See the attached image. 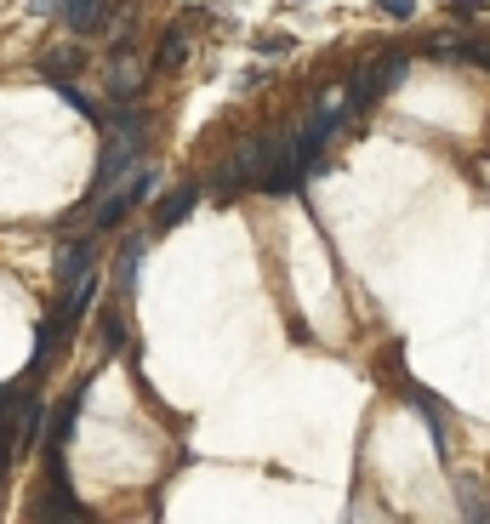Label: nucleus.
Instances as JSON below:
<instances>
[{
    "instance_id": "423d86ee",
    "label": "nucleus",
    "mask_w": 490,
    "mask_h": 524,
    "mask_svg": "<svg viewBox=\"0 0 490 524\" xmlns=\"http://www.w3.org/2000/svg\"><path fill=\"white\" fill-rule=\"evenodd\" d=\"M382 91H393V86H388V69H382V57H376L371 69H359L354 91H348V109H371V103L382 97Z\"/></svg>"
},
{
    "instance_id": "dca6fc26",
    "label": "nucleus",
    "mask_w": 490,
    "mask_h": 524,
    "mask_svg": "<svg viewBox=\"0 0 490 524\" xmlns=\"http://www.w3.org/2000/svg\"><path fill=\"white\" fill-rule=\"evenodd\" d=\"M485 6H490V0H451V12H456V18H479Z\"/></svg>"
},
{
    "instance_id": "0eeeda50",
    "label": "nucleus",
    "mask_w": 490,
    "mask_h": 524,
    "mask_svg": "<svg viewBox=\"0 0 490 524\" xmlns=\"http://www.w3.org/2000/svg\"><path fill=\"white\" fill-rule=\"evenodd\" d=\"M137 262H143V240H126V245H120V262H114V291H120V297H131V291H137Z\"/></svg>"
},
{
    "instance_id": "f03ea898",
    "label": "nucleus",
    "mask_w": 490,
    "mask_h": 524,
    "mask_svg": "<svg viewBox=\"0 0 490 524\" xmlns=\"http://www.w3.org/2000/svg\"><path fill=\"white\" fill-rule=\"evenodd\" d=\"M354 114V109H314V120L302 126V137H297V148H302V160L308 165H319V154H325V143L336 131H342V120Z\"/></svg>"
},
{
    "instance_id": "ddd939ff",
    "label": "nucleus",
    "mask_w": 490,
    "mask_h": 524,
    "mask_svg": "<svg viewBox=\"0 0 490 524\" xmlns=\"http://www.w3.org/2000/svg\"><path fill=\"white\" fill-rule=\"evenodd\" d=\"M57 91H63V103H69V109H80L86 120H97V114H103V109H97V103H91V97H86V91H80V86H69V80H63V86H57Z\"/></svg>"
},
{
    "instance_id": "6e6552de",
    "label": "nucleus",
    "mask_w": 490,
    "mask_h": 524,
    "mask_svg": "<svg viewBox=\"0 0 490 524\" xmlns=\"http://www.w3.org/2000/svg\"><path fill=\"white\" fill-rule=\"evenodd\" d=\"M63 23L74 35H91V29L103 23V0H63Z\"/></svg>"
},
{
    "instance_id": "7ed1b4c3",
    "label": "nucleus",
    "mask_w": 490,
    "mask_h": 524,
    "mask_svg": "<svg viewBox=\"0 0 490 524\" xmlns=\"http://www.w3.org/2000/svg\"><path fill=\"white\" fill-rule=\"evenodd\" d=\"M91 257H97V245H91V240H69L63 245V257H57V285H86L91 280V274H97V268H91Z\"/></svg>"
},
{
    "instance_id": "f257e3e1",
    "label": "nucleus",
    "mask_w": 490,
    "mask_h": 524,
    "mask_svg": "<svg viewBox=\"0 0 490 524\" xmlns=\"http://www.w3.org/2000/svg\"><path fill=\"white\" fill-rule=\"evenodd\" d=\"M148 189H155V172H148V165H131V177H126V182H114V194H97V211H91V228H97V234H109V228H120V223H126L131 211L148 199Z\"/></svg>"
},
{
    "instance_id": "39448f33",
    "label": "nucleus",
    "mask_w": 490,
    "mask_h": 524,
    "mask_svg": "<svg viewBox=\"0 0 490 524\" xmlns=\"http://www.w3.org/2000/svg\"><path fill=\"white\" fill-rule=\"evenodd\" d=\"M189 63V23H172L160 35V52H155V69L160 74H172V69H182Z\"/></svg>"
},
{
    "instance_id": "20e7f679",
    "label": "nucleus",
    "mask_w": 490,
    "mask_h": 524,
    "mask_svg": "<svg viewBox=\"0 0 490 524\" xmlns=\"http://www.w3.org/2000/svg\"><path fill=\"white\" fill-rule=\"evenodd\" d=\"M200 206V182H189V189H177V194H165V206L155 211V234H165V228H177L189 211Z\"/></svg>"
},
{
    "instance_id": "4468645a",
    "label": "nucleus",
    "mask_w": 490,
    "mask_h": 524,
    "mask_svg": "<svg viewBox=\"0 0 490 524\" xmlns=\"http://www.w3.org/2000/svg\"><path fill=\"white\" fill-rule=\"evenodd\" d=\"M382 12H388L393 23H410L417 18V0H382Z\"/></svg>"
},
{
    "instance_id": "2eb2a0df",
    "label": "nucleus",
    "mask_w": 490,
    "mask_h": 524,
    "mask_svg": "<svg viewBox=\"0 0 490 524\" xmlns=\"http://www.w3.org/2000/svg\"><path fill=\"white\" fill-rule=\"evenodd\" d=\"M291 46H297V40H285V35H263V46H257V52H263V57H280V52H291Z\"/></svg>"
},
{
    "instance_id": "9d476101",
    "label": "nucleus",
    "mask_w": 490,
    "mask_h": 524,
    "mask_svg": "<svg viewBox=\"0 0 490 524\" xmlns=\"http://www.w3.org/2000/svg\"><path fill=\"white\" fill-rule=\"evenodd\" d=\"M74 69H80V46H63V52H46V57H40V74H46V80H69Z\"/></svg>"
},
{
    "instance_id": "9b49d317",
    "label": "nucleus",
    "mask_w": 490,
    "mask_h": 524,
    "mask_svg": "<svg viewBox=\"0 0 490 524\" xmlns=\"http://www.w3.org/2000/svg\"><path fill=\"white\" fill-rule=\"evenodd\" d=\"M137 86H143V69H137V63H120L114 80H109V103H131Z\"/></svg>"
},
{
    "instance_id": "1a4fd4ad",
    "label": "nucleus",
    "mask_w": 490,
    "mask_h": 524,
    "mask_svg": "<svg viewBox=\"0 0 490 524\" xmlns=\"http://www.w3.org/2000/svg\"><path fill=\"white\" fill-rule=\"evenodd\" d=\"M97 336H103L109 353H126V314H120V308H103L97 314Z\"/></svg>"
},
{
    "instance_id": "f8f14e48",
    "label": "nucleus",
    "mask_w": 490,
    "mask_h": 524,
    "mask_svg": "<svg viewBox=\"0 0 490 524\" xmlns=\"http://www.w3.org/2000/svg\"><path fill=\"white\" fill-rule=\"evenodd\" d=\"M456 496H462V519H485L490 507H485V490L473 485V479H456Z\"/></svg>"
}]
</instances>
